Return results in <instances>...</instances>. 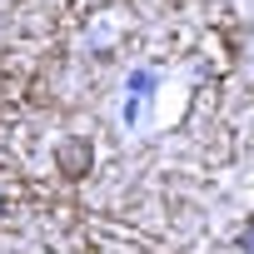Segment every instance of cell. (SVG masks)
<instances>
[{
  "label": "cell",
  "mask_w": 254,
  "mask_h": 254,
  "mask_svg": "<svg viewBox=\"0 0 254 254\" xmlns=\"http://www.w3.org/2000/svg\"><path fill=\"white\" fill-rule=\"evenodd\" d=\"M55 165H60V175H65V180H85V175H90V165H95V150H90V140H80V135L60 140V150H55Z\"/></svg>",
  "instance_id": "obj_1"
}]
</instances>
